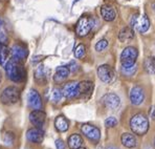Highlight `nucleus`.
Segmentation results:
<instances>
[{
  "mask_svg": "<svg viewBox=\"0 0 155 149\" xmlns=\"http://www.w3.org/2000/svg\"><path fill=\"white\" fill-rule=\"evenodd\" d=\"M63 97V93H62V89L60 88H54V90H52V93H51V100L54 101V103H58L60 102L61 99H62Z\"/></svg>",
  "mask_w": 155,
  "mask_h": 149,
  "instance_id": "obj_28",
  "label": "nucleus"
},
{
  "mask_svg": "<svg viewBox=\"0 0 155 149\" xmlns=\"http://www.w3.org/2000/svg\"><path fill=\"white\" fill-rule=\"evenodd\" d=\"M4 67H5L6 76L12 81L16 82V83H20V82L24 81L26 77V70L24 69L21 62H18V61L11 59V60L8 61Z\"/></svg>",
  "mask_w": 155,
  "mask_h": 149,
  "instance_id": "obj_1",
  "label": "nucleus"
},
{
  "mask_svg": "<svg viewBox=\"0 0 155 149\" xmlns=\"http://www.w3.org/2000/svg\"><path fill=\"white\" fill-rule=\"evenodd\" d=\"M27 55H28V52H27V49L23 44H15L11 49V57H12L11 59L12 60L22 62L26 59Z\"/></svg>",
  "mask_w": 155,
  "mask_h": 149,
  "instance_id": "obj_9",
  "label": "nucleus"
},
{
  "mask_svg": "<svg viewBox=\"0 0 155 149\" xmlns=\"http://www.w3.org/2000/svg\"><path fill=\"white\" fill-rule=\"evenodd\" d=\"M133 38H134V31L130 26H126L124 29H122L120 34H118V40L120 42H126V41L132 40Z\"/></svg>",
  "mask_w": 155,
  "mask_h": 149,
  "instance_id": "obj_21",
  "label": "nucleus"
},
{
  "mask_svg": "<svg viewBox=\"0 0 155 149\" xmlns=\"http://www.w3.org/2000/svg\"><path fill=\"white\" fill-rule=\"evenodd\" d=\"M20 98V91L17 87L15 86H8L2 91L1 96H0V100L3 104L11 105L15 104L19 101Z\"/></svg>",
  "mask_w": 155,
  "mask_h": 149,
  "instance_id": "obj_5",
  "label": "nucleus"
},
{
  "mask_svg": "<svg viewBox=\"0 0 155 149\" xmlns=\"http://www.w3.org/2000/svg\"><path fill=\"white\" fill-rule=\"evenodd\" d=\"M154 144H155V142H154Z\"/></svg>",
  "mask_w": 155,
  "mask_h": 149,
  "instance_id": "obj_40",
  "label": "nucleus"
},
{
  "mask_svg": "<svg viewBox=\"0 0 155 149\" xmlns=\"http://www.w3.org/2000/svg\"><path fill=\"white\" fill-rule=\"evenodd\" d=\"M120 72L125 76H133L136 72V65H130V66H122L120 67Z\"/></svg>",
  "mask_w": 155,
  "mask_h": 149,
  "instance_id": "obj_26",
  "label": "nucleus"
},
{
  "mask_svg": "<svg viewBox=\"0 0 155 149\" xmlns=\"http://www.w3.org/2000/svg\"><path fill=\"white\" fill-rule=\"evenodd\" d=\"M14 141H15V136H14L13 132L8 131V132H5V134H3L4 144H6V145H12V144L14 143Z\"/></svg>",
  "mask_w": 155,
  "mask_h": 149,
  "instance_id": "obj_29",
  "label": "nucleus"
},
{
  "mask_svg": "<svg viewBox=\"0 0 155 149\" xmlns=\"http://www.w3.org/2000/svg\"><path fill=\"white\" fill-rule=\"evenodd\" d=\"M79 82L76 81H70L67 82L62 88L63 96L66 97L67 99H74V98L79 97V89H78Z\"/></svg>",
  "mask_w": 155,
  "mask_h": 149,
  "instance_id": "obj_11",
  "label": "nucleus"
},
{
  "mask_svg": "<svg viewBox=\"0 0 155 149\" xmlns=\"http://www.w3.org/2000/svg\"><path fill=\"white\" fill-rule=\"evenodd\" d=\"M81 131L87 139L90 141L97 143L101 139V131L97 127L91 125V124H83L81 127Z\"/></svg>",
  "mask_w": 155,
  "mask_h": 149,
  "instance_id": "obj_8",
  "label": "nucleus"
},
{
  "mask_svg": "<svg viewBox=\"0 0 155 149\" xmlns=\"http://www.w3.org/2000/svg\"><path fill=\"white\" fill-rule=\"evenodd\" d=\"M137 57H138V52L135 47L133 46L126 47L122 52V54H120V63H122V66L134 65Z\"/></svg>",
  "mask_w": 155,
  "mask_h": 149,
  "instance_id": "obj_6",
  "label": "nucleus"
},
{
  "mask_svg": "<svg viewBox=\"0 0 155 149\" xmlns=\"http://www.w3.org/2000/svg\"><path fill=\"white\" fill-rule=\"evenodd\" d=\"M151 118H152V120L155 121V106L153 107V109H152V111H151Z\"/></svg>",
  "mask_w": 155,
  "mask_h": 149,
  "instance_id": "obj_34",
  "label": "nucleus"
},
{
  "mask_svg": "<svg viewBox=\"0 0 155 149\" xmlns=\"http://www.w3.org/2000/svg\"><path fill=\"white\" fill-rule=\"evenodd\" d=\"M0 149H1V148H0Z\"/></svg>",
  "mask_w": 155,
  "mask_h": 149,
  "instance_id": "obj_41",
  "label": "nucleus"
},
{
  "mask_svg": "<svg viewBox=\"0 0 155 149\" xmlns=\"http://www.w3.org/2000/svg\"><path fill=\"white\" fill-rule=\"evenodd\" d=\"M68 68H69V70L71 73L76 72V70H78V68H79V66H78V64L74 62V61H71L69 64V66H68Z\"/></svg>",
  "mask_w": 155,
  "mask_h": 149,
  "instance_id": "obj_33",
  "label": "nucleus"
},
{
  "mask_svg": "<svg viewBox=\"0 0 155 149\" xmlns=\"http://www.w3.org/2000/svg\"><path fill=\"white\" fill-rule=\"evenodd\" d=\"M54 127L60 132H65L69 128V122L68 120L63 116H58L54 120Z\"/></svg>",
  "mask_w": 155,
  "mask_h": 149,
  "instance_id": "obj_20",
  "label": "nucleus"
},
{
  "mask_svg": "<svg viewBox=\"0 0 155 149\" xmlns=\"http://www.w3.org/2000/svg\"><path fill=\"white\" fill-rule=\"evenodd\" d=\"M48 72L49 70L45 67L44 65H39L38 68L36 69V73H35V80L36 82L39 84H42L44 83L45 81L47 80V77H48Z\"/></svg>",
  "mask_w": 155,
  "mask_h": 149,
  "instance_id": "obj_19",
  "label": "nucleus"
},
{
  "mask_svg": "<svg viewBox=\"0 0 155 149\" xmlns=\"http://www.w3.org/2000/svg\"><path fill=\"white\" fill-rule=\"evenodd\" d=\"M45 120H46V113L42 109L33 110L29 113V121L35 127L41 128L45 123Z\"/></svg>",
  "mask_w": 155,
  "mask_h": 149,
  "instance_id": "obj_14",
  "label": "nucleus"
},
{
  "mask_svg": "<svg viewBox=\"0 0 155 149\" xmlns=\"http://www.w3.org/2000/svg\"><path fill=\"white\" fill-rule=\"evenodd\" d=\"M56 147L57 149H65V143L63 142V140H56Z\"/></svg>",
  "mask_w": 155,
  "mask_h": 149,
  "instance_id": "obj_32",
  "label": "nucleus"
},
{
  "mask_svg": "<svg viewBox=\"0 0 155 149\" xmlns=\"http://www.w3.org/2000/svg\"><path fill=\"white\" fill-rule=\"evenodd\" d=\"M27 103H28V106L31 107L33 110H39V109H42L43 103L42 99H41V96L39 95V93L35 89H31L27 95Z\"/></svg>",
  "mask_w": 155,
  "mask_h": 149,
  "instance_id": "obj_10",
  "label": "nucleus"
},
{
  "mask_svg": "<svg viewBox=\"0 0 155 149\" xmlns=\"http://www.w3.org/2000/svg\"><path fill=\"white\" fill-rule=\"evenodd\" d=\"M101 16L102 18L107 22H111L116 18V11L114 8L111 5H107L105 4L101 8Z\"/></svg>",
  "mask_w": 155,
  "mask_h": 149,
  "instance_id": "obj_17",
  "label": "nucleus"
},
{
  "mask_svg": "<svg viewBox=\"0 0 155 149\" xmlns=\"http://www.w3.org/2000/svg\"><path fill=\"white\" fill-rule=\"evenodd\" d=\"M143 66H145V69L148 74L155 75V57H148L145 60V62H143Z\"/></svg>",
  "mask_w": 155,
  "mask_h": 149,
  "instance_id": "obj_25",
  "label": "nucleus"
},
{
  "mask_svg": "<svg viewBox=\"0 0 155 149\" xmlns=\"http://www.w3.org/2000/svg\"><path fill=\"white\" fill-rule=\"evenodd\" d=\"M130 128L133 134L137 136H143L149 129V120L143 113H136L130 120Z\"/></svg>",
  "mask_w": 155,
  "mask_h": 149,
  "instance_id": "obj_2",
  "label": "nucleus"
},
{
  "mask_svg": "<svg viewBox=\"0 0 155 149\" xmlns=\"http://www.w3.org/2000/svg\"><path fill=\"white\" fill-rule=\"evenodd\" d=\"M26 137L31 143L39 144L44 139V131L42 130V128L39 127L29 128L26 132Z\"/></svg>",
  "mask_w": 155,
  "mask_h": 149,
  "instance_id": "obj_13",
  "label": "nucleus"
},
{
  "mask_svg": "<svg viewBox=\"0 0 155 149\" xmlns=\"http://www.w3.org/2000/svg\"><path fill=\"white\" fill-rule=\"evenodd\" d=\"M106 149H120V148L115 147V146H109V147H107Z\"/></svg>",
  "mask_w": 155,
  "mask_h": 149,
  "instance_id": "obj_35",
  "label": "nucleus"
},
{
  "mask_svg": "<svg viewBox=\"0 0 155 149\" xmlns=\"http://www.w3.org/2000/svg\"><path fill=\"white\" fill-rule=\"evenodd\" d=\"M108 46V41L106 39H101L100 41H97V43L95 44V50L97 52H103L104 49H106V47Z\"/></svg>",
  "mask_w": 155,
  "mask_h": 149,
  "instance_id": "obj_30",
  "label": "nucleus"
},
{
  "mask_svg": "<svg viewBox=\"0 0 155 149\" xmlns=\"http://www.w3.org/2000/svg\"><path fill=\"white\" fill-rule=\"evenodd\" d=\"M120 141H122V144L127 148H133L136 146V139L135 137L132 134H129V132H125V134H122L120 137Z\"/></svg>",
  "mask_w": 155,
  "mask_h": 149,
  "instance_id": "obj_22",
  "label": "nucleus"
},
{
  "mask_svg": "<svg viewBox=\"0 0 155 149\" xmlns=\"http://www.w3.org/2000/svg\"><path fill=\"white\" fill-rule=\"evenodd\" d=\"M79 89V97L78 98H84V99H88L91 96L93 91V83L91 81H82L79 82L78 85Z\"/></svg>",
  "mask_w": 155,
  "mask_h": 149,
  "instance_id": "obj_15",
  "label": "nucleus"
},
{
  "mask_svg": "<svg viewBox=\"0 0 155 149\" xmlns=\"http://www.w3.org/2000/svg\"><path fill=\"white\" fill-rule=\"evenodd\" d=\"M102 101H103V104L107 108L109 109H115L120 106V98H118L117 95L115 93H107L105 95L103 98H102Z\"/></svg>",
  "mask_w": 155,
  "mask_h": 149,
  "instance_id": "obj_16",
  "label": "nucleus"
},
{
  "mask_svg": "<svg viewBox=\"0 0 155 149\" xmlns=\"http://www.w3.org/2000/svg\"><path fill=\"white\" fill-rule=\"evenodd\" d=\"M117 125V120L114 118V117H109L105 120V126L108 128L114 127V126Z\"/></svg>",
  "mask_w": 155,
  "mask_h": 149,
  "instance_id": "obj_31",
  "label": "nucleus"
},
{
  "mask_svg": "<svg viewBox=\"0 0 155 149\" xmlns=\"http://www.w3.org/2000/svg\"><path fill=\"white\" fill-rule=\"evenodd\" d=\"M68 147L70 149H78L80 147H82L83 145V139L80 134H71L69 137H68Z\"/></svg>",
  "mask_w": 155,
  "mask_h": 149,
  "instance_id": "obj_24",
  "label": "nucleus"
},
{
  "mask_svg": "<svg viewBox=\"0 0 155 149\" xmlns=\"http://www.w3.org/2000/svg\"><path fill=\"white\" fill-rule=\"evenodd\" d=\"M79 0H74V3H76V2H78Z\"/></svg>",
  "mask_w": 155,
  "mask_h": 149,
  "instance_id": "obj_38",
  "label": "nucleus"
},
{
  "mask_svg": "<svg viewBox=\"0 0 155 149\" xmlns=\"http://www.w3.org/2000/svg\"><path fill=\"white\" fill-rule=\"evenodd\" d=\"M11 55V49L4 43L0 42V66H5Z\"/></svg>",
  "mask_w": 155,
  "mask_h": 149,
  "instance_id": "obj_23",
  "label": "nucleus"
},
{
  "mask_svg": "<svg viewBox=\"0 0 155 149\" xmlns=\"http://www.w3.org/2000/svg\"><path fill=\"white\" fill-rule=\"evenodd\" d=\"M94 25V20L90 16H83L79 19L76 25V33L79 37H85L90 33Z\"/></svg>",
  "mask_w": 155,
  "mask_h": 149,
  "instance_id": "obj_4",
  "label": "nucleus"
},
{
  "mask_svg": "<svg viewBox=\"0 0 155 149\" xmlns=\"http://www.w3.org/2000/svg\"><path fill=\"white\" fill-rule=\"evenodd\" d=\"M86 54V46L84 44H79L74 49V57L78 59H82Z\"/></svg>",
  "mask_w": 155,
  "mask_h": 149,
  "instance_id": "obj_27",
  "label": "nucleus"
},
{
  "mask_svg": "<svg viewBox=\"0 0 155 149\" xmlns=\"http://www.w3.org/2000/svg\"><path fill=\"white\" fill-rule=\"evenodd\" d=\"M0 80H1V74H0Z\"/></svg>",
  "mask_w": 155,
  "mask_h": 149,
  "instance_id": "obj_39",
  "label": "nucleus"
},
{
  "mask_svg": "<svg viewBox=\"0 0 155 149\" xmlns=\"http://www.w3.org/2000/svg\"><path fill=\"white\" fill-rule=\"evenodd\" d=\"M70 74V70L68 66H59L56 69V74L54 76V80L57 83L63 82L64 80L67 79V77Z\"/></svg>",
  "mask_w": 155,
  "mask_h": 149,
  "instance_id": "obj_18",
  "label": "nucleus"
},
{
  "mask_svg": "<svg viewBox=\"0 0 155 149\" xmlns=\"http://www.w3.org/2000/svg\"><path fill=\"white\" fill-rule=\"evenodd\" d=\"M97 76H99L100 80L104 83H111L114 80L115 74L110 65L103 64V65H100L97 68Z\"/></svg>",
  "mask_w": 155,
  "mask_h": 149,
  "instance_id": "obj_7",
  "label": "nucleus"
},
{
  "mask_svg": "<svg viewBox=\"0 0 155 149\" xmlns=\"http://www.w3.org/2000/svg\"><path fill=\"white\" fill-rule=\"evenodd\" d=\"M1 24H2V22H1V20H0V29H1Z\"/></svg>",
  "mask_w": 155,
  "mask_h": 149,
  "instance_id": "obj_37",
  "label": "nucleus"
},
{
  "mask_svg": "<svg viewBox=\"0 0 155 149\" xmlns=\"http://www.w3.org/2000/svg\"><path fill=\"white\" fill-rule=\"evenodd\" d=\"M130 101L133 105H140L145 100V91H143V87L140 86H134L130 90L129 93Z\"/></svg>",
  "mask_w": 155,
  "mask_h": 149,
  "instance_id": "obj_12",
  "label": "nucleus"
},
{
  "mask_svg": "<svg viewBox=\"0 0 155 149\" xmlns=\"http://www.w3.org/2000/svg\"><path fill=\"white\" fill-rule=\"evenodd\" d=\"M130 27L135 29L140 34H143L149 29L150 27V20L147 15H140L135 14L130 19Z\"/></svg>",
  "mask_w": 155,
  "mask_h": 149,
  "instance_id": "obj_3",
  "label": "nucleus"
},
{
  "mask_svg": "<svg viewBox=\"0 0 155 149\" xmlns=\"http://www.w3.org/2000/svg\"><path fill=\"white\" fill-rule=\"evenodd\" d=\"M78 149H87V148H85V147H80V148H78Z\"/></svg>",
  "mask_w": 155,
  "mask_h": 149,
  "instance_id": "obj_36",
  "label": "nucleus"
}]
</instances>
